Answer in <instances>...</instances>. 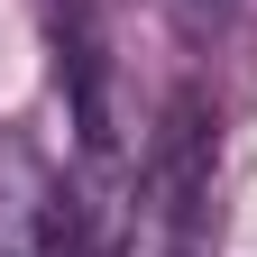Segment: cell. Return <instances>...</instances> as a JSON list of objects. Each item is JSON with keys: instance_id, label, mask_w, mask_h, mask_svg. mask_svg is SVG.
I'll return each mask as SVG.
<instances>
[{"instance_id": "cell-1", "label": "cell", "mask_w": 257, "mask_h": 257, "mask_svg": "<svg viewBox=\"0 0 257 257\" xmlns=\"http://www.w3.org/2000/svg\"><path fill=\"white\" fill-rule=\"evenodd\" d=\"M211 248H220V110L202 92H175L147 147L128 156L110 257H211Z\"/></svg>"}, {"instance_id": "cell-2", "label": "cell", "mask_w": 257, "mask_h": 257, "mask_svg": "<svg viewBox=\"0 0 257 257\" xmlns=\"http://www.w3.org/2000/svg\"><path fill=\"white\" fill-rule=\"evenodd\" d=\"M83 239V193L46 175L28 138H0V257H74Z\"/></svg>"}]
</instances>
